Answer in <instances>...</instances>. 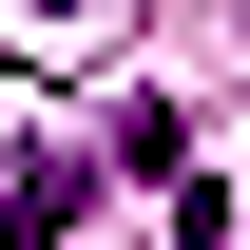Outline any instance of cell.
<instances>
[{"instance_id": "obj_1", "label": "cell", "mask_w": 250, "mask_h": 250, "mask_svg": "<svg viewBox=\"0 0 250 250\" xmlns=\"http://www.w3.org/2000/svg\"><path fill=\"white\" fill-rule=\"evenodd\" d=\"M96 212V173L58 154V135H0V250H39V231H77Z\"/></svg>"}]
</instances>
